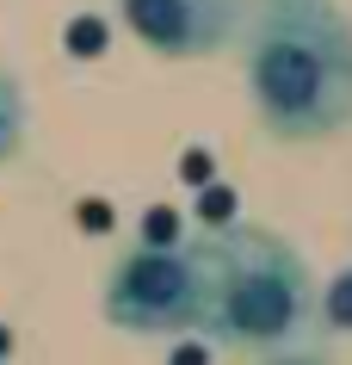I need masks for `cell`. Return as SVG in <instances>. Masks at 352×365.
Wrapping results in <instances>:
<instances>
[{"mask_svg": "<svg viewBox=\"0 0 352 365\" xmlns=\"http://www.w3.org/2000/svg\"><path fill=\"white\" fill-rule=\"evenodd\" d=\"M241 75L266 136H340L352 124V19L334 0H260Z\"/></svg>", "mask_w": 352, "mask_h": 365, "instance_id": "cell-1", "label": "cell"}, {"mask_svg": "<svg viewBox=\"0 0 352 365\" xmlns=\"http://www.w3.org/2000/svg\"><path fill=\"white\" fill-rule=\"evenodd\" d=\"M210 260V322L241 353H278L303 334L315 309L303 254L272 230H216L204 242Z\"/></svg>", "mask_w": 352, "mask_h": 365, "instance_id": "cell-2", "label": "cell"}, {"mask_svg": "<svg viewBox=\"0 0 352 365\" xmlns=\"http://www.w3.org/2000/svg\"><path fill=\"white\" fill-rule=\"evenodd\" d=\"M105 322L124 334H192L210 322V260L204 242H142L105 272Z\"/></svg>", "mask_w": 352, "mask_h": 365, "instance_id": "cell-3", "label": "cell"}, {"mask_svg": "<svg viewBox=\"0 0 352 365\" xmlns=\"http://www.w3.org/2000/svg\"><path fill=\"white\" fill-rule=\"evenodd\" d=\"M117 13L130 38L155 50L161 62H198L241 38L247 0H117Z\"/></svg>", "mask_w": 352, "mask_h": 365, "instance_id": "cell-4", "label": "cell"}, {"mask_svg": "<svg viewBox=\"0 0 352 365\" xmlns=\"http://www.w3.org/2000/svg\"><path fill=\"white\" fill-rule=\"evenodd\" d=\"M25 130H31V112H25V87L6 75V68H0V168H6V161H19Z\"/></svg>", "mask_w": 352, "mask_h": 365, "instance_id": "cell-5", "label": "cell"}, {"mask_svg": "<svg viewBox=\"0 0 352 365\" xmlns=\"http://www.w3.org/2000/svg\"><path fill=\"white\" fill-rule=\"evenodd\" d=\"M315 309H321V322H328L334 334H352V267H340L328 279V291L315 297Z\"/></svg>", "mask_w": 352, "mask_h": 365, "instance_id": "cell-6", "label": "cell"}, {"mask_svg": "<svg viewBox=\"0 0 352 365\" xmlns=\"http://www.w3.org/2000/svg\"><path fill=\"white\" fill-rule=\"evenodd\" d=\"M260 365H328V359H321V353H284V346H278L272 359H260Z\"/></svg>", "mask_w": 352, "mask_h": 365, "instance_id": "cell-7", "label": "cell"}, {"mask_svg": "<svg viewBox=\"0 0 352 365\" xmlns=\"http://www.w3.org/2000/svg\"><path fill=\"white\" fill-rule=\"evenodd\" d=\"M0 365H6V334H0Z\"/></svg>", "mask_w": 352, "mask_h": 365, "instance_id": "cell-8", "label": "cell"}]
</instances>
